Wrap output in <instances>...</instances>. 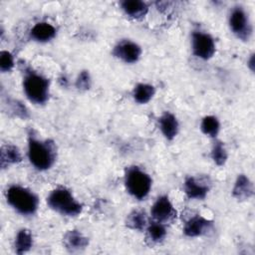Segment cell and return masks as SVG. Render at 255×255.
Here are the masks:
<instances>
[{
  "instance_id": "obj_8",
  "label": "cell",
  "mask_w": 255,
  "mask_h": 255,
  "mask_svg": "<svg viewBox=\"0 0 255 255\" xmlns=\"http://www.w3.org/2000/svg\"><path fill=\"white\" fill-rule=\"evenodd\" d=\"M113 55L127 64L136 63L141 56V48L131 40H121L113 49Z\"/></svg>"
},
{
  "instance_id": "obj_21",
  "label": "cell",
  "mask_w": 255,
  "mask_h": 255,
  "mask_svg": "<svg viewBox=\"0 0 255 255\" xmlns=\"http://www.w3.org/2000/svg\"><path fill=\"white\" fill-rule=\"evenodd\" d=\"M146 234H147V238L152 243L157 244V243H160L164 240V238L167 234V231H166L164 223L153 220L152 222L147 224Z\"/></svg>"
},
{
  "instance_id": "obj_10",
  "label": "cell",
  "mask_w": 255,
  "mask_h": 255,
  "mask_svg": "<svg viewBox=\"0 0 255 255\" xmlns=\"http://www.w3.org/2000/svg\"><path fill=\"white\" fill-rule=\"evenodd\" d=\"M213 222L200 215L190 217L183 226V233L187 237H198L211 230Z\"/></svg>"
},
{
  "instance_id": "obj_13",
  "label": "cell",
  "mask_w": 255,
  "mask_h": 255,
  "mask_svg": "<svg viewBox=\"0 0 255 255\" xmlns=\"http://www.w3.org/2000/svg\"><path fill=\"white\" fill-rule=\"evenodd\" d=\"M158 126L161 133L167 140H172L179 130L178 121L170 112H165L158 118Z\"/></svg>"
},
{
  "instance_id": "obj_11",
  "label": "cell",
  "mask_w": 255,
  "mask_h": 255,
  "mask_svg": "<svg viewBox=\"0 0 255 255\" xmlns=\"http://www.w3.org/2000/svg\"><path fill=\"white\" fill-rule=\"evenodd\" d=\"M209 183L206 180L198 179L194 176H188L183 183V190L190 199L202 200L209 192Z\"/></svg>"
},
{
  "instance_id": "obj_24",
  "label": "cell",
  "mask_w": 255,
  "mask_h": 255,
  "mask_svg": "<svg viewBox=\"0 0 255 255\" xmlns=\"http://www.w3.org/2000/svg\"><path fill=\"white\" fill-rule=\"evenodd\" d=\"M14 67V58L8 51L0 52V70L2 73L10 72Z\"/></svg>"
},
{
  "instance_id": "obj_16",
  "label": "cell",
  "mask_w": 255,
  "mask_h": 255,
  "mask_svg": "<svg viewBox=\"0 0 255 255\" xmlns=\"http://www.w3.org/2000/svg\"><path fill=\"white\" fill-rule=\"evenodd\" d=\"M120 5L125 14L132 19L143 18L148 12V4L141 0H124Z\"/></svg>"
},
{
  "instance_id": "obj_17",
  "label": "cell",
  "mask_w": 255,
  "mask_h": 255,
  "mask_svg": "<svg viewBox=\"0 0 255 255\" xmlns=\"http://www.w3.org/2000/svg\"><path fill=\"white\" fill-rule=\"evenodd\" d=\"M21 160V152L17 146L13 144H5L1 147L0 165L2 168H6L11 164L18 163Z\"/></svg>"
},
{
  "instance_id": "obj_4",
  "label": "cell",
  "mask_w": 255,
  "mask_h": 255,
  "mask_svg": "<svg viewBox=\"0 0 255 255\" xmlns=\"http://www.w3.org/2000/svg\"><path fill=\"white\" fill-rule=\"evenodd\" d=\"M47 203L54 211L70 217L78 216L83 210V205L65 187H58L52 190L47 197Z\"/></svg>"
},
{
  "instance_id": "obj_26",
  "label": "cell",
  "mask_w": 255,
  "mask_h": 255,
  "mask_svg": "<svg viewBox=\"0 0 255 255\" xmlns=\"http://www.w3.org/2000/svg\"><path fill=\"white\" fill-rule=\"evenodd\" d=\"M248 68L250 69L251 72H254V69H255V61H254V54H252L250 56V58L248 59Z\"/></svg>"
},
{
  "instance_id": "obj_14",
  "label": "cell",
  "mask_w": 255,
  "mask_h": 255,
  "mask_svg": "<svg viewBox=\"0 0 255 255\" xmlns=\"http://www.w3.org/2000/svg\"><path fill=\"white\" fill-rule=\"evenodd\" d=\"M56 28L48 22L36 23L30 30V38L38 43H46L55 38Z\"/></svg>"
},
{
  "instance_id": "obj_20",
  "label": "cell",
  "mask_w": 255,
  "mask_h": 255,
  "mask_svg": "<svg viewBox=\"0 0 255 255\" xmlns=\"http://www.w3.org/2000/svg\"><path fill=\"white\" fill-rule=\"evenodd\" d=\"M147 219L145 212L139 209L132 210L126 219V225L132 229V230H138L141 231L146 228L147 226Z\"/></svg>"
},
{
  "instance_id": "obj_15",
  "label": "cell",
  "mask_w": 255,
  "mask_h": 255,
  "mask_svg": "<svg viewBox=\"0 0 255 255\" xmlns=\"http://www.w3.org/2000/svg\"><path fill=\"white\" fill-rule=\"evenodd\" d=\"M254 193L253 183L249 177L245 174H239L235 180L232 195L234 198L240 201L248 200Z\"/></svg>"
},
{
  "instance_id": "obj_5",
  "label": "cell",
  "mask_w": 255,
  "mask_h": 255,
  "mask_svg": "<svg viewBox=\"0 0 255 255\" xmlns=\"http://www.w3.org/2000/svg\"><path fill=\"white\" fill-rule=\"evenodd\" d=\"M125 185L128 192L137 200H143L152 185L151 177L138 166H129L125 172Z\"/></svg>"
},
{
  "instance_id": "obj_1",
  "label": "cell",
  "mask_w": 255,
  "mask_h": 255,
  "mask_svg": "<svg viewBox=\"0 0 255 255\" xmlns=\"http://www.w3.org/2000/svg\"><path fill=\"white\" fill-rule=\"evenodd\" d=\"M56 146L51 139L42 140L31 129L28 133V158L38 170L51 168L56 160Z\"/></svg>"
},
{
  "instance_id": "obj_19",
  "label": "cell",
  "mask_w": 255,
  "mask_h": 255,
  "mask_svg": "<svg viewBox=\"0 0 255 255\" xmlns=\"http://www.w3.org/2000/svg\"><path fill=\"white\" fill-rule=\"evenodd\" d=\"M155 89L152 85L146 83L137 84L132 91V98L135 103L139 105L147 104L154 96Z\"/></svg>"
},
{
  "instance_id": "obj_23",
  "label": "cell",
  "mask_w": 255,
  "mask_h": 255,
  "mask_svg": "<svg viewBox=\"0 0 255 255\" xmlns=\"http://www.w3.org/2000/svg\"><path fill=\"white\" fill-rule=\"evenodd\" d=\"M211 158L214 163L218 166H222L225 164L228 158L227 150L224 146V143L220 140H215L212 148H211Z\"/></svg>"
},
{
  "instance_id": "obj_6",
  "label": "cell",
  "mask_w": 255,
  "mask_h": 255,
  "mask_svg": "<svg viewBox=\"0 0 255 255\" xmlns=\"http://www.w3.org/2000/svg\"><path fill=\"white\" fill-rule=\"evenodd\" d=\"M231 32L240 40L248 41L252 35V25L248 14L241 6L234 7L229 14L228 19Z\"/></svg>"
},
{
  "instance_id": "obj_25",
  "label": "cell",
  "mask_w": 255,
  "mask_h": 255,
  "mask_svg": "<svg viewBox=\"0 0 255 255\" xmlns=\"http://www.w3.org/2000/svg\"><path fill=\"white\" fill-rule=\"evenodd\" d=\"M91 85H92V80H91L90 73L88 71H82L76 80V83H75L76 88L81 91H87L91 88Z\"/></svg>"
},
{
  "instance_id": "obj_18",
  "label": "cell",
  "mask_w": 255,
  "mask_h": 255,
  "mask_svg": "<svg viewBox=\"0 0 255 255\" xmlns=\"http://www.w3.org/2000/svg\"><path fill=\"white\" fill-rule=\"evenodd\" d=\"M33 246V236L29 229L22 228L20 229L15 237L14 250L17 254L22 255L27 253Z\"/></svg>"
},
{
  "instance_id": "obj_22",
  "label": "cell",
  "mask_w": 255,
  "mask_h": 255,
  "mask_svg": "<svg viewBox=\"0 0 255 255\" xmlns=\"http://www.w3.org/2000/svg\"><path fill=\"white\" fill-rule=\"evenodd\" d=\"M200 129L205 135L215 138L220 130V123L216 117L206 116L201 121Z\"/></svg>"
},
{
  "instance_id": "obj_7",
  "label": "cell",
  "mask_w": 255,
  "mask_h": 255,
  "mask_svg": "<svg viewBox=\"0 0 255 255\" xmlns=\"http://www.w3.org/2000/svg\"><path fill=\"white\" fill-rule=\"evenodd\" d=\"M191 49L193 55L197 58L209 60L213 57L216 46L210 34L202 31H193L191 34Z\"/></svg>"
},
{
  "instance_id": "obj_3",
  "label": "cell",
  "mask_w": 255,
  "mask_h": 255,
  "mask_svg": "<svg viewBox=\"0 0 255 255\" xmlns=\"http://www.w3.org/2000/svg\"><path fill=\"white\" fill-rule=\"evenodd\" d=\"M49 81L37 72L25 70L23 90L27 99L35 105H44L49 100Z\"/></svg>"
},
{
  "instance_id": "obj_9",
  "label": "cell",
  "mask_w": 255,
  "mask_h": 255,
  "mask_svg": "<svg viewBox=\"0 0 255 255\" xmlns=\"http://www.w3.org/2000/svg\"><path fill=\"white\" fill-rule=\"evenodd\" d=\"M150 215L153 220L166 223L176 217V210L174 209L168 196L161 195L153 202L150 208Z\"/></svg>"
},
{
  "instance_id": "obj_2",
  "label": "cell",
  "mask_w": 255,
  "mask_h": 255,
  "mask_svg": "<svg viewBox=\"0 0 255 255\" xmlns=\"http://www.w3.org/2000/svg\"><path fill=\"white\" fill-rule=\"evenodd\" d=\"M6 199L15 211L24 216L35 214L39 205L38 196L30 189L20 185L9 186L6 191Z\"/></svg>"
},
{
  "instance_id": "obj_12",
  "label": "cell",
  "mask_w": 255,
  "mask_h": 255,
  "mask_svg": "<svg viewBox=\"0 0 255 255\" xmlns=\"http://www.w3.org/2000/svg\"><path fill=\"white\" fill-rule=\"evenodd\" d=\"M63 244L69 252H78L84 250L89 245V239L81 231L72 229L65 233Z\"/></svg>"
}]
</instances>
